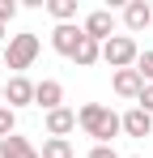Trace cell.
Wrapping results in <instances>:
<instances>
[{
  "mask_svg": "<svg viewBox=\"0 0 153 158\" xmlns=\"http://www.w3.org/2000/svg\"><path fill=\"white\" fill-rule=\"evenodd\" d=\"M76 128H85V137H94V145H111V137L124 132V124H119V115H115L111 107L85 103L76 111Z\"/></svg>",
  "mask_w": 153,
  "mask_h": 158,
  "instance_id": "1",
  "label": "cell"
},
{
  "mask_svg": "<svg viewBox=\"0 0 153 158\" xmlns=\"http://www.w3.org/2000/svg\"><path fill=\"white\" fill-rule=\"evenodd\" d=\"M34 56H38V34H13L9 39V47H4V64L13 69V77H22V69L34 64Z\"/></svg>",
  "mask_w": 153,
  "mask_h": 158,
  "instance_id": "2",
  "label": "cell"
},
{
  "mask_svg": "<svg viewBox=\"0 0 153 158\" xmlns=\"http://www.w3.org/2000/svg\"><path fill=\"white\" fill-rule=\"evenodd\" d=\"M136 56H140V47H136L132 34H115V39L102 43V60H106L115 73H119V69H136Z\"/></svg>",
  "mask_w": 153,
  "mask_h": 158,
  "instance_id": "3",
  "label": "cell"
},
{
  "mask_svg": "<svg viewBox=\"0 0 153 158\" xmlns=\"http://www.w3.org/2000/svg\"><path fill=\"white\" fill-rule=\"evenodd\" d=\"M85 39H94V43H106V39H115V13L111 9H94L89 17H85Z\"/></svg>",
  "mask_w": 153,
  "mask_h": 158,
  "instance_id": "4",
  "label": "cell"
},
{
  "mask_svg": "<svg viewBox=\"0 0 153 158\" xmlns=\"http://www.w3.org/2000/svg\"><path fill=\"white\" fill-rule=\"evenodd\" d=\"M81 39H85V30L76 26V22H68V26H55V30H51V47H55L60 56H68V60H73V52L81 47Z\"/></svg>",
  "mask_w": 153,
  "mask_h": 158,
  "instance_id": "5",
  "label": "cell"
},
{
  "mask_svg": "<svg viewBox=\"0 0 153 158\" xmlns=\"http://www.w3.org/2000/svg\"><path fill=\"white\" fill-rule=\"evenodd\" d=\"M34 103V81L30 77H9V85H4V107H30Z\"/></svg>",
  "mask_w": 153,
  "mask_h": 158,
  "instance_id": "6",
  "label": "cell"
},
{
  "mask_svg": "<svg viewBox=\"0 0 153 158\" xmlns=\"http://www.w3.org/2000/svg\"><path fill=\"white\" fill-rule=\"evenodd\" d=\"M34 103L43 107V111L64 107V85H60V81H34Z\"/></svg>",
  "mask_w": 153,
  "mask_h": 158,
  "instance_id": "7",
  "label": "cell"
},
{
  "mask_svg": "<svg viewBox=\"0 0 153 158\" xmlns=\"http://www.w3.org/2000/svg\"><path fill=\"white\" fill-rule=\"evenodd\" d=\"M47 132H51V137H68V132H76V111H73V107H55V111H47Z\"/></svg>",
  "mask_w": 153,
  "mask_h": 158,
  "instance_id": "8",
  "label": "cell"
},
{
  "mask_svg": "<svg viewBox=\"0 0 153 158\" xmlns=\"http://www.w3.org/2000/svg\"><path fill=\"white\" fill-rule=\"evenodd\" d=\"M111 85H115V94H119V98H140V90H145V81H140L136 69H119Z\"/></svg>",
  "mask_w": 153,
  "mask_h": 158,
  "instance_id": "9",
  "label": "cell"
},
{
  "mask_svg": "<svg viewBox=\"0 0 153 158\" xmlns=\"http://www.w3.org/2000/svg\"><path fill=\"white\" fill-rule=\"evenodd\" d=\"M119 124H124L128 137H149V132H153V115H145L140 107H132V111L119 115Z\"/></svg>",
  "mask_w": 153,
  "mask_h": 158,
  "instance_id": "10",
  "label": "cell"
},
{
  "mask_svg": "<svg viewBox=\"0 0 153 158\" xmlns=\"http://www.w3.org/2000/svg\"><path fill=\"white\" fill-rule=\"evenodd\" d=\"M124 22H128V30H132V34H140V30L153 22V4H145V0H132V4L124 9Z\"/></svg>",
  "mask_w": 153,
  "mask_h": 158,
  "instance_id": "11",
  "label": "cell"
},
{
  "mask_svg": "<svg viewBox=\"0 0 153 158\" xmlns=\"http://www.w3.org/2000/svg\"><path fill=\"white\" fill-rule=\"evenodd\" d=\"M0 158H38V150H34L26 137L13 132V137H4V141H0Z\"/></svg>",
  "mask_w": 153,
  "mask_h": 158,
  "instance_id": "12",
  "label": "cell"
},
{
  "mask_svg": "<svg viewBox=\"0 0 153 158\" xmlns=\"http://www.w3.org/2000/svg\"><path fill=\"white\" fill-rule=\"evenodd\" d=\"M38 158H76V150H73L68 137H47L43 150H38Z\"/></svg>",
  "mask_w": 153,
  "mask_h": 158,
  "instance_id": "13",
  "label": "cell"
},
{
  "mask_svg": "<svg viewBox=\"0 0 153 158\" xmlns=\"http://www.w3.org/2000/svg\"><path fill=\"white\" fill-rule=\"evenodd\" d=\"M73 60L81 64V69H89V64H98V60H102V43H94V39H81V47L73 52Z\"/></svg>",
  "mask_w": 153,
  "mask_h": 158,
  "instance_id": "14",
  "label": "cell"
},
{
  "mask_svg": "<svg viewBox=\"0 0 153 158\" xmlns=\"http://www.w3.org/2000/svg\"><path fill=\"white\" fill-rule=\"evenodd\" d=\"M47 13L60 22V26H68V22L76 17V0H47Z\"/></svg>",
  "mask_w": 153,
  "mask_h": 158,
  "instance_id": "15",
  "label": "cell"
},
{
  "mask_svg": "<svg viewBox=\"0 0 153 158\" xmlns=\"http://www.w3.org/2000/svg\"><path fill=\"white\" fill-rule=\"evenodd\" d=\"M136 73H140L145 85H153V52H140V56H136Z\"/></svg>",
  "mask_w": 153,
  "mask_h": 158,
  "instance_id": "16",
  "label": "cell"
},
{
  "mask_svg": "<svg viewBox=\"0 0 153 158\" xmlns=\"http://www.w3.org/2000/svg\"><path fill=\"white\" fill-rule=\"evenodd\" d=\"M13 128H17V111L13 107H0V141L13 137Z\"/></svg>",
  "mask_w": 153,
  "mask_h": 158,
  "instance_id": "17",
  "label": "cell"
},
{
  "mask_svg": "<svg viewBox=\"0 0 153 158\" xmlns=\"http://www.w3.org/2000/svg\"><path fill=\"white\" fill-rule=\"evenodd\" d=\"M136 107H140L145 115H153V85H145V90H140V98H136Z\"/></svg>",
  "mask_w": 153,
  "mask_h": 158,
  "instance_id": "18",
  "label": "cell"
},
{
  "mask_svg": "<svg viewBox=\"0 0 153 158\" xmlns=\"http://www.w3.org/2000/svg\"><path fill=\"white\" fill-rule=\"evenodd\" d=\"M13 17H17V4L13 0H0V26H9Z\"/></svg>",
  "mask_w": 153,
  "mask_h": 158,
  "instance_id": "19",
  "label": "cell"
},
{
  "mask_svg": "<svg viewBox=\"0 0 153 158\" xmlns=\"http://www.w3.org/2000/svg\"><path fill=\"white\" fill-rule=\"evenodd\" d=\"M89 158H119V154H115L111 145H94V150H89Z\"/></svg>",
  "mask_w": 153,
  "mask_h": 158,
  "instance_id": "20",
  "label": "cell"
},
{
  "mask_svg": "<svg viewBox=\"0 0 153 158\" xmlns=\"http://www.w3.org/2000/svg\"><path fill=\"white\" fill-rule=\"evenodd\" d=\"M4 39H9V34H4V26H0V43H4Z\"/></svg>",
  "mask_w": 153,
  "mask_h": 158,
  "instance_id": "21",
  "label": "cell"
},
{
  "mask_svg": "<svg viewBox=\"0 0 153 158\" xmlns=\"http://www.w3.org/2000/svg\"><path fill=\"white\" fill-rule=\"evenodd\" d=\"M0 107H4V85H0Z\"/></svg>",
  "mask_w": 153,
  "mask_h": 158,
  "instance_id": "22",
  "label": "cell"
},
{
  "mask_svg": "<svg viewBox=\"0 0 153 158\" xmlns=\"http://www.w3.org/2000/svg\"><path fill=\"white\" fill-rule=\"evenodd\" d=\"M132 158H140V154H132Z\"/></svg>",
  "mask_w": 153,
  "mask_h": 158,
  "instance_id": "23",
  "label": "cell"
}]
</instances>
